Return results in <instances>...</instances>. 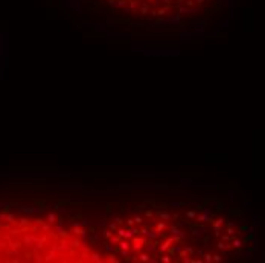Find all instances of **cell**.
Returning <instances> with one entry per match:
<instances>
[{"label":"cell","mask_w":265,"mask_h":263,"mask_svg":"<svg viewBox=\"0 0 265 263\" xmlns=\"http://www.w3.org/2000/svg\"><path fill=\"white\" fill-rule=\"evenodd\" d=\"M113 12L137 15L140 18L174 21L210 9L219 0H101Z\"/></svg>","instance_id":"1"}]
</instances>
